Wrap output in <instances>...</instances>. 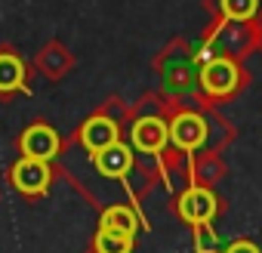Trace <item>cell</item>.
<instances>
[{
  "instance_id": "obj_5",
  "label": "cell",
  "mask_w": 262,
  "mask_h": 253,
  "mask_svg": "<svg viewBox=\"0 0 262 253\" xmlns=\"http://www.w3.org/2000/svg\"><path fill=\"white\" fill-rule=\"evenodd\" d=\"M204 93L210 96H228L237 90L241 83V68L228 59V56H210L204 65H201V74H198Z\"/></svg>"
},
{
  "instance_id": "obj_10",
  "label": "cell",
  "mask_w": 262,
  "mask_h": 253,
  "mask_svg": "<svg viewBox=\"0 0 262 253\" xmlns=\"http://www.w3.org/2000/svg\"><path fill=\"white\" fill-rule=\"evenodd\" d=\"M25 87V65L13 53H0V93Z\"/></svg>"
},
{
  "instance_id": "obj_11",
  "label": "cell",
  "mask_w": 262,
  "mask_h": 253,
  "mask_svg": "<svg viewBox=\"0 0 262 253\" xmlns=\"http://www.w3.org/2000/svg\"><path fill=\"white\" fill-rule=\"evenodd\" d=\"M133 244H136L133 235L117 231V228L99 225V231H96V253H133Z\"/></svg>"
},
{
  "instance_id": "obj_4",
  "label": "cell",
  "mask_w": 262,
  "mask_h": 253,
  "mask_svg": "<svg viewBox=\"0 0 262 253\" xmlns=\"http://www.w3.org/2000/svg\"><path fill=\"white\" fill-rule=\"evenodd\" d=\"M207 139H210V126H207V117L201 111H179L170 120V145L185 152L188 161Z\"/></svg>"
},
{
  "instance_id": "obj_9",
  "label": "cell",
  "mask_w": 262,
  "mask_h": 253,
  "mask_svg": "<svg viewBox=\"0 0 262 253\" xmlns=\"http://www.w3.org/2000/svg\"><path fill=\"white\" fill-rule=\"evenodd\" d=\"M139 222H142V216H139L133 207H123V204L108 207V210L102 213V219H99L102 228H117V231H126V235H133V238H136V231H139Z\"/></svg>"
},
{
  "instance_id": "obj_3",
  "label": "cell",
  "mask_w": 262,
  "mask_h": 253,
  "mask_svg": "<svg viewBox=\"0 0 262 253\" xmlns=\"http://www.w3.org/2000/svg\"><path fill=\"white\" fill-rule=\"evenodd\" d=\"M90 167H93L96 179L123 185V192H129V173H133V167H136V155H133V149H129L126 142H114L105 152L90 155ZM129 198H133V192H129Z\"/></svg>"
},
{
  "instance_id": "obj_1",
  "label": "cell",
  "mask_w": 262,
  "mask_h": 253,
  "mask_svg": "<svg viewBox=\"0 0 262 253\" xmlns=\"http://www.w3.org/2000/svg\"><path fill=\"white\" fill-rule=\"evenodd\" d=\"M176 210H179V216L194 228V253H204V235L210 238V244L216 241V235H213V228H210V222H213V216H216V210H219L216 195H213L210 188H204V185H188V188L176 198Z\"/></svg>"
},
{
  "instance_id": "obj_2",
  "label": "cell",
  "mask_w": 262,
  "mask_h": 253,
  "mask_svg": "<svg viewBox=\"0 0 262 253\" xmlns=\"http://www.w3.org/2000/svg\"><path fill=\"white\" fill-rule=\"evenodd\" d=\"M129 142H133L136 152L151 158L158 170H164V149L170 145V123L158 114L136 117L133 126H129Z\"/></svg>"
},
{
  "instance_id": "obj_6",
  "label": "cell",
  "mask_w": 262,
  "mask_h": 253,
  "mask_svg": "<svg viewBox=\"0 0 262 253\" xmlns=\"http://www.w3.org/2000/svg\"><path fill=\"white\" fill-rule=\"evenodd\" d=\"M19 145H22V158L43 161V164H50V161H53V158H59V152H62L59 133L53 130L50 123H31L28 130L22 133Z\"/></svg>"
},
{
  "instance_id": "obj_12",
  "label": "cell",
  "mask_w": 262,
  "mask_h": 253,
  "mask_svg": "<svg viewBox=\"0 0 262 253\" xmlns=\"http://www.w3.org/2000/svg\"><path fill=\"white\" fill-rule=\"evenodd\" d=\"M222 16L231 22H247L259 13V0H219Z\"/></svg>"
},
{
  "instance_id": "obj_7",
  "label": "cell",
  "mask_w": 262,
  "mask_h": 253,
  "mask_svg": "<svg viewBox=\"0 0 262 253\" xmlns=\"http://www.w3.org/2000/svg\"><path fill=\"white\" fill-rule=\"evenodd\" d=\"M114 142H120V126L111 117H105V114L86 117L83 126H80V133H77V145L86 155H99V152H105Z\"/></svg>"
},
{
  "instance_id": "obj_13",
  "label": "cell",
  "mask_w": 262,
  "mask_h": 253,
  "mask_svg": "<svg viewBox=\"0 0 262 253\" xmlns=\"http://www.w3.org/2000/svg\"><path fill=\"white\" fill-rule=\"evenodd\" d=\"M219 253H262L253 241H247V238H237V241H231V244H225Z\"/></svg>"
},
{
  "instance_id": "obj_8",
  "label": "cell",
  "mask_w": 262,
  "mask_h": 253,
  "mask_svg": "<svg viewBox=\"0 0 262 253\" xmlns=\"http://www.w3.org/2000/svg\"><path fill=\"white\" fill-rule=\"evenodd\" d=\"M10 179H13V185H16L22 195H40V192H47V185H50V164L22 158V161L13 164Z\"/></svg>"
}]
</instances>
